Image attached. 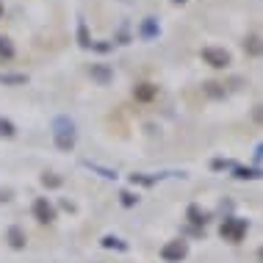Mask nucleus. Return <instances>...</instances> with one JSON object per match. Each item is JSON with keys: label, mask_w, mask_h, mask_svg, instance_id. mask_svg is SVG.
Segmentation results:
<instances>
[{"label": "nucleus", "mask_w": 263, "mask_h": 263, "mask_svg": "<svg viewBox=\"0 0 263 263\" xmlns=\"http://www.w3.org/2000/svg\"><path fill=\"white\" fill-rule=\"evenodd\" d=\"M25 241H28V236H25V230H23V227H17V224L9 227V244L14 247V250H23V247H25Z\"/></svg>", "instance_id": "nucleus-9"}, {"label": "nucleus", "mask_w": 263, "mask_h": 263, "mask_svg": "<svg viewBox=\"0 0 263 263\" xmlns=\"http://www.w3.org/2000/svg\"><path fill=\"white\" fill-rule=\"evenodd\" d=\"M6 200H11V194L9 191H0V202H6Z\"/></svg>", "instance_id": "nucleus-24"}, {"label": "nucleus", "mask_w": 263, "mask_h": 263, "mask_svg": "<svg viewBox=\"0 0 263 263\" xmlns=\"http://www.w3.org/2000/svg\"><path fill=\"white\" fill-rule=\"evenodd\" d=\"M202 91H205L208 97H213V100H222V97L227 95L224 83H216V81H208V83H202Z\"/></svg>", "instance_id": "nucleus-11"}, {"label": "nucleus", "mask_w": 263, "mask_h": 263, "mask_svg": "<svg viewBox=\"0 0 263 263\" xmlns=\"http://www.w3.org/2000/svg\"><path fill=\"white\" fill-rule=\"evenodd\" d=\"M202 61L208 64V67L213 69H224V67H230L233 64V55L224 50V47H202Z\"/></svg>", "instance_id": "nucleus-4"}, {"label": "nucleus", "mask_w": 263, "mask_h": 263, "mask_svg": "<svg viewBox=\"0 0 263 263\" xmlns=\"http://www.w3.org/2000/svg\"><path fill=\"white\" fill-rule=\"evenodd\" d=\"M119 197H122V205H127V208L139 202V197H136V194H130V191H122V194H119Z\"/></svg>", "instance_id": "nucleus-22"}, {"label": "nucleus", "mask_w": 263, "mask_h": 263, "mask_svg": "<svg viewBox=\"0 0 263 263\" xmlns=\"http://www.w3.org/2000/svg\"><path fill=\"white\" fill-rule=\"evenodd\" d=\"M91 50H97V53H108V50H114V45H111V42H91Z\"/></svg>", "instance_id": "nucleus-21"}, {"label": "nucleus", "mask_w": 263, "mask_h": 263, "mask_svg": "<svg viewBox=\"0 0 263 263\" xmlns=\"http://www.w3.org/2000/svg\"><path fill=\"white\" fill-rule=\"evenodd\" d=\"M14 133H17V130H14V122H9V119H0V136H3V139H11Z\"/></svg>", "instance_id": "nucleus-19"}, {"label": "nucleus", "mask_w": 263, "mask_h": 263, "mask_svg": "<svg viewBox=\"0 0 263 263\" xmlns=\"http://www.w3.org/2000/svg\"><path fill=\"white\" fill-rule=\"evenodd\" d=\"M0 83L3 86H23V83H28V75L25 72H0Z\"/></svg>", "instance_id": "nucleus-10"}, {"label": "nucleus", "mask_w": 263, "mask_h": 263, "mask_svg": "<svg viewBox=\"0 0 263 263\" xmlns=\"http://www.w3.org/2000/svg\"><path fill=\"white\" fill-rule=\"evenodd\" d=\"M236 177L238 180H258V177H263V172H258V169H236Z\"/></svg>", "instance_id": "nucleus-16"}, {"label": "nucleus", "mask_w": 263, "mask_h": 263, "mask_svg": "<svg viewBox=\"0 0 263 263\" xmlns=\"http://www.w3.org/2000/svg\"><path fill=\"white\" fill-rule=\"evenodd\" d=\"M42 186H47V189H59L61 186V177L59 175H42Z\"/></svg>", "instance_id": "nucleus-18"}, {"label": "nucleus", "mask_w": 263, "mask_h": 263, "mask_svg": "<svg viewBox=\"0 0 263 263\" xmlns=\"http://www.w3.org/2000/svg\"><path fill=\"white\" fill-rule=\"evenodd\" d=\"M258 260L263 263V247H260V250H258Z\"/></svg>", "instance_id": "nucleus-25"}, {"label": "nucleus", "mask_w": 263, "mask_h": 263, "mask_svg": "<svg viewBox=\"0 0 263 263\" xmlns=\"http://www.w3.org/2000/svg\"><path fill=\"white\" fill-rule=\"evenodd\" d=\"M53 141L61 153H69L75 150V141H78V130H75V122L69 117H55L53 119Z\"/></svg>", "instance_id": "nucleus-1"}, {"label": "nucleus", "mask_w": 263, "mask_h": 263, "mask_svg": "<svg viewBox=\"0 0 263 263\" xmlns=\"http://www.w3.org/2000/svg\"><path fill=\"white\" fill-rule=\"evenodd\" d=\"M155 95H158V86H155V83H139V86L133 89V97L141 103H150Z\"/></svg>", "instance_id": "nucleus-8"}, {"label": "nucleus", "mask_w": 263, "mask_h": 263, "mask_svg": "<svg viewBox=\"0 0 263 263\" xmlns=\"http://www.w3.org/2000/svg\"><path fill=\"white\" fill-rule=\"evenodd\" d=\"M252 117L258 119V122H263V105H255V111H252Z\"/></svg>", "instance_id": "nucleus-23"}, {"label": "nucleus", "mask_w": 263, "mask_h": 263, "mask_svg": "<svg viewBox=\"0 0 263 263\" xmlns=\"http://www.w3.org/2000/svg\"><path fill=\"white\" fill-rule=\"evenodd\" d=\"M247 230H250V222H247V219H238V216H227L222 222V227H219L222 238L230 241V244H238V241L247 236Z\"/></svg>", "instance_id": "nucleus-2"}, {"label": "nucleus", "mask_w": 263, "mask_h": 263, "mask_svg": "<svg viewBox=\"0 0 263 263\" xmlns=\"http://www.w3.org/2000/svg\"><path fill=\"white\" fill-rule=\"evenodd\" d=\"M103 247H105V250H114V247H117V250H127V244H122L117 236H105L103 238Z\"/></svg>", "instance_id": "nucleus-17"}, {"label": "nucleus", "mask_w": 263, "mask_h": 263, "mask_svg": "<svg viewBox=\"0 0 263 263\" xmlns=\"http://www.w3.org/2000/svg\"><path fill=\"white\" fill-rule=\"evenodd\" d=\"M244 50H247V55H263V39L260 36H247Z\"/></svg>", "instance_id": "nucleus-12"}, {"label": "nucleus", "mask_w": 263, "mask_h": 263, "mask_svg": "<svg viewBox=\"0 0 263 263\" xmlns=\"http://www.w3.org/2000/svg\"><path fill=\"white\" fill-rule=\"evenodd\" d=\"M86 166H89V169H95V172H100L103 177H108V180H114V177H117V172H114V169H105V166H97V163H91V161H86Z\"/></svg>", "instance_id": "nucleus-20"}, {"label": "nucleus", "mask_w": 263, "mask_h": 263, "mask_svg": "<svg viewBox=\"0 0 263 263\" xmlns=\"http://www.w3.org/2000/svg\"><path fill=\"white\" fill-rule=\"evenodd\" d=\"M33 219H36L39 224H53L55 222V208L47 197H36V200H33Z\"/></svg>", "instance_id": "nucleus-5"}, {"label": "nucleus", "mask_w": 263, "mask_h": 263, "mask_svg": "<svg viewBox=\"0 0 263 263\" xmlns=\"http://www.w3.org/2000/svg\"><path fill=\"white\" fill-rule=\"evenodd\" d=\"M189 219H191V222H194V224H208V213H205V211H200V208H197V205H191V208H189Z\"/></svg>", "instance_id": "nucleus-15"}, {"label": "nucleus", "mask_w": 263, "mask_h": 263, "mask_svg": "<svg viewBox=\"0 0 263 263\" xmlns=\"http://www.w3.org/2000/svg\"><path fill=\"white\" fill-rule=\"evenodd\" d=\"M14 59V45L9 36H0V61H11Z\"/></svg>", "instance_id": "nucleus-14"}, {"label": "nucleus", "mask_w": 263, "mask_h": 263, "mask_svg": "<svg viewBox=\"0 0 263 263\" xmlns=\"http://www.w3.org/2000/svg\"><path fill=\"white\" fill-rule=\"evenodd\" d=\"M186 255H189V244L183 238H172L161 247V260H166V263H180Z\"/></svg>", "instance_id": "nucleus-3"}, {"label": "nucleus", "mask_w": 263, "mask_h": 263, "mask_svg": "<svg viewBox=\"0 0 263 263\" xmlns=\"http://www.w3.org/2000/svg\"><path fill=\"white\" fill-rule=\"evenodd\" d=\"M139 36L144 39V42L158 39V36H161V25H158V20H155V17H144V20H141V25H139Z\"/></svg>", "instance_id": "nucleus-6"}, {"label": "nucleus", "mask_w": 263, "mask_h": 263, "mask_svg": "<svg viewBox=\"0 0 263 263\" xmlns=\"http://www.w3.org/2000/svg\"><path fill=\"white\" fill-rule=\"evenodd\" d=\"M0 17H3V3H0Z\"/></svg>", "instance_id": "nucleus-27"}, {"label": "nucleus", "mask_w": 263, "mask_h": 263, "mask_svg": "<svg viewBox=\"0 0 263 263\" xmlns=\"http://www.w3.org/2000/svg\"><path fill=\"white\" fill-rule=\"evenodd\" d=\"M172 3H175V6H183V3H186V0H172Z\"/></svg>", "instance_id": "nucleus-26"}, {"label": "nucleus", "mask_w": 263, "mask_h": 263, "mask_svg": "<svg viewBox=\"0 0 263 263\" xmlns=\"http://www.w3.org/2000/svg\"><path fill=\"white\" fill-rule=\"evenodd\" d=\"M89 75H91V81H97L100 86H108V83L114 81V69L108 67V64H91Z\"/></svg>", "instance_id": "nucleus-7"}, {"label": "nucleus", "mask_w": 263, "mask_h": 263, "mask_svg": "<svg viewBox=\"0 0 263 263\" xmlns=\"http://www.w3.org/2000/svg\"><path fill=\"white\" fill-rule=\"evenodd\" d=\"M78 45L81 47H91V36H89V28H86V20L83 17H78Z\"/></svg>", "instance_id": "nucleus-13"}]
</instances>
